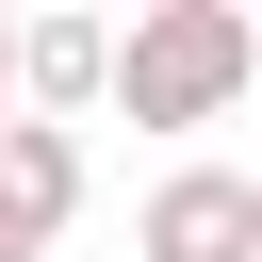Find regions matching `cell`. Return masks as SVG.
<instances>
[{"instance_id": "4", "label": "cell", "mask_w": 262, "mask_h": 262, "mask_svg": "<svg viewBox=\"0 0 262 262\" xmlns=\"http://www.w3.org/2000/svg\"><path fill=\"white\" fill-rule=\"evenodd\" d=\"M0 180L33 196V229H66V213H82V131H49V115H16V131H0Z\"/></svg>"}, {"instance_id": "5", "label": "cell", "mask_w": 262, "mask_h": 262, "mask_svg": "<svg viewBox=\"0 0 262 262\" xmlns=\"http://www.w3.org/2000/svg\"><path fill=\"white\" fill-rule=\"evenodd\" d=\"M0 262H49V229H33V196L0 180Z\"/></svg>"}, {"instance_id": "6", "label": "cell", "mask_w": 262, "mask_h": 262, "mask_svg": "<svg viewBox=\"0 0 262 262\" xmlns=\"http://www.w3.org/2000/svg\"><path fill=\"white\" fill-rule=\"evenodd\" d=\"M0 131H16V16H0Z\"/></svg>"}, {"instance_id": "1", "label": "cell", "mask_w": 262, "mask_h": 262, "mask_svg": "<svg viewBox=\"0 0 262 262\" xmlns=\"http://www.w3.org/2000/svg\"><path fill=\"white\" fill-rule=\"evenodd\" d=\"M246 82H262V16L246 0H147L115 33V115L131 131H213Z\"/></svg>"}, {"instance_id": "2", "label": "cell", "mask_w": 262, "mask_h": 262, "mask_svg": "<svg viewBox=\"0 0 262 262\" xmlns=\"http://www.w3.org/2000/svg\"><path fill=\"white\" fill-rule=\"evenodd\" d=\"M147 262H262V180L246 164H164L147 213H131Z\"/></svg>"}, {"instance_id": "3", "label": "cell", "mask_w": 262, "mask_h": 262, "mask_svg": "<svg viewBox=\"0 0 262 262\" xmlns=\"http://www.w3.org/2000/svg\"><path fill=\"white\" fill-rule=\"evenodd\" d=\"M82 98H115V16H16V115H82Z\"/></svg>"}]
</instances>
